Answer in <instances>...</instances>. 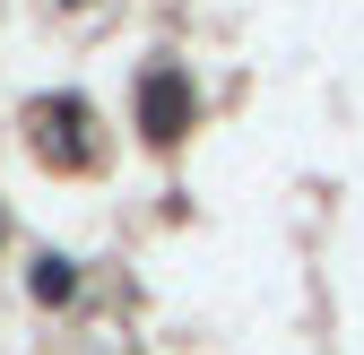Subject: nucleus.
<instances>
[{"label":"nucleus","mask_w":364,"mask_h":355,"mask_svg":"<svg viewBox=\"0 0 364 355\" xmlns=\"http://www.w3.org/2000/svg\"><path fill=\"white\" fill-rule=\"evenodd\" d=\"M148 130H156V139L182 130V78H148Z\"/></svg>","instance_id":"1"},{"label":"nucleus","mask_w":364,"mask_h":355,"mask_svg":"<svg viewBox=\"0 0 364 355\" xmlns=\"http://www.w3.org/2000/svg\"><path fill=\"white\" fill-rule=\"evenodd\" d=\"M70 286H78V278H70V260H43V269H35V295H43V303H61Z\"/></svg>","instance_id":"2"}]
</instances>
